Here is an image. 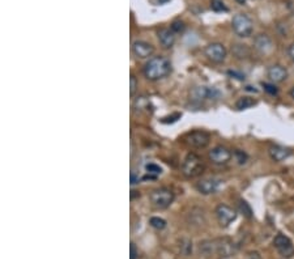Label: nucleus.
<instances>
[{"label":"nucleus","mask_w":294,"mask_h":259,"mask_svg":"<svg viewBox=\"0 0 294 259\" xmlns=\"http://www.w3.org/2000/svg\"><path fill=\"white\" fill-rule=\"evenodd\" d=\"M132 53L140 59H148L154 53V47L145 41H135L132 43Z\"/></svg>","instance_id":"obj_11"},{"label":"nucleus","mask_w":294,"mask_h":259,"mask_svg":"<svg viewBox=\"0 0 294 259\" xmlns=\"http://www.w3.org/2000/svg\"><path fill=\"white\" fill-rule=\"evenodd\" d=\"M149 224L154 229H158V231H162L164 228L166 227V221L161 217H157V216H154V217H150Z\"/></svg>","instance_id":"obj_21"},{"label":"nucleus","mask_w":294,"mask_h":259,"mask_svg":"<svg viewBox=\"0 0 294 259\" xmlns=\"http://www.w3.org/2000/svg\"><path fill=\"white\" fill-rule=\"evenodd\" d=\"M229 75L231 77H235L238 80H245V75L243 73H239L237 71H229Z\"/></svg>","instance_id":"obj_28"},{"label":"nucleus","mask_w":294,"mask_h":259,"mask_svg":"<svg viewBox=\"0 0 294 259\" xmlns=\"http://www.w3.org/2000/svg\"><path fill=\"white\" fill-rule=\"evenodd\" d=\"M214 94H218V92L213 88H207V86H196L191 93V98L193 101L202 102L204 100H210L213 98Z\"/></svg>","instance_id":"obj_14"},{"label":"nucleus","mask_w":294,"mask_h":259,"mask_svg":"<svg viewBox=\"0 0 294 259\" xmlns=\"http://www.w3.org/2000/svg\"><path fill=\"white\" fill-rule=\"evenodd\" d=\"M237 3H239V4H245L246 3V0H235Z\"/></svg>","instance_id":"obj_31"},{"label":"nucleus","mask_w":294,"mask_h":259,"mask_svg":"<svg viewBox=\"0 0 294 259\" xmlns=\"http://www.w3.org/2000/svg\"><path fill=\"white\" fill-rule=\"evenodd\" d=\"M255 105H256V101L251 97H241L235 102V108H237L238 110H246L249 109V108H251V106Z\"/></svg>","instance_id":"obj_17"},{"label":"nucleus","mask_w":294,"mask_h":259,"mask_svg":"<svg viewBox=\"0 0 294 259\" xmlns=\"http://www.w3.org/2000/svg\"><path fill=\"white\" fill-rule=\"evenodd\" d=\"M216 217H217L218 223L221 224L222 227H228L229 224H231L234 220L237 219V212L231 208V207L226 206V204H220L217 206L216 211Z\"/></svg>","instance_id":"obj_8"},{"label":"nucleus","mask_w":294,"mask_h":259,"mask_svg":"<svg viewBox=\"0 0 294 259\" xmlns=\"http://www.w3.org/2000/svg\"><path fill=\"white\" fill-rule=\"evenodd\" d=\"M235 157H237L239 164H245L247 160V154L245 152H242V151H235Z\"/></svg>","instance_id":"obj_26"},{"label":"nucleus","mask_w":294,"mask_h":259,"mask_svg":"<svg viewBox=\"0 0 294 259\" xmlns=\"http://www.w3.org/2000/svg\"><path fill=\"white\" fill-rule=\"evenodd\" d=\"M263 88H264L266 92H268L270 94H272V96L277 94V92H278L277 88H276L273 84H268V83H263Z\"/></svg>","instance_id":"obj_24"},{"label":"nucleus","mask_w":294,"mask_h":259,"mask_svg":"<svg viewBox=\"0 0 294 259\" xmlns=\"http://www.w3.org/2000/svg\"><path fill=\"white\" fill-rule=\"evenodd\" d=\"M221 186V181L217 178H206L196 183V190L203 195L214 194Z\"/></svg>","instance_id":"obj_10"},{"label":"nucleus","mask_w":294,"mask_h":259,"mask_svg":"<svg viewBox=\"0 0 294 259\" xmlns=\"http://www.w3.org/2000/svg\"><path fill=\"white\" fill-rule=\"evenodd\" d=\"M210 7H212V9H213V11H216V12L228 11V8H226L225 5H224V3H222V1H220V0H212V3H210Z\"/></svg>","instance_id":"obj_23"},{"label":"nucleus","mask_w":294,"mask_h":259,"mask_svg":"<svg viewBox=\"0 0 294 259\" xmlns=\"http://www.w3.org/2000/svg\"><path fill=\"white\" fill-rule=\"evenodd\" d=\"M290 96H292V98H293V100H294V86H293V88H292V90H290Z\"/></svg>","instance_id":"obj_32"},{"label":"nucleus","mask_w":294,"mask_h":259,"mask_svg":"<svg viewBox=\"0 0 294 259\" xmlns=\"http://www.w3.org/2000/svg\"><path fill=\"white\" fill-rule=\"evenodd\" d=\"M273 245L274 247L277 249V251L280 253L281 257L284 258H292L294 255V246L292 241H290L285 235H281L278 233L273 239Z\"/></svg>","instance_id":"obj_7"},{"label":"nucleus","mask_w":294,"mask_h":259,"mask_svg":"<svg viewBox=\"0 0 294 259\" xmlns=\"http://www.w3.org/2000/svg\"><path fill=\"white\" fill-rule=\"evenodd\" d=\"M145 169L149 173V178H156L157 175L161 174L162 172L161 168L158 165H156V164H148V165L145 166Z\"/></svg>","instance_id":"obj_19"},{"label":"nucleus","mask_w":294,"mask_h":259,"mask_svg":"<svg viewBox=\"0 0 294 259\" xmlns=\"http://www.w3.org/2000/svg\"><path fill=\"white\" fill-rule=\"evenodd\" d=\"M157 37L160 43L162 45V47L165 49H170L173 47L174 43H175V33L171 30V29L168 28H162L157 32Z\"/></svg>","instance_id":"obj_15"},{"label":"nucleus","mask_w":294,"mask_h":259,"mask_svg":"<svg viewBox=\"0 0 294 259\" xmlns=\"http://www.w3.org/2000/svg\"><path fill=\"white\" fill-rule=\"evenodd\" d=\"M171 71L170 62L164 57H153L147 62L143 68L144 76L150 81H157L168 76Z\"/></svg>","instance_id":"obj_1"},{"label":"nucleus","mask_w":294,"mask_h":259,"mask_svg":"<svg viewBox=\"0 0 294 259\" xmlns=\"http://www.w3.org/2000/svg\"><path fill=\"white\" fill-rule=\"evenodd\" d=\"M185 142L187 146L192 147V148H206L210 144V136L206 131H192L187 134Z\"/></svg>","instance_id":"obj_6"},{"label":"nucleus","mask_w":294,"mask_h":259,"mask_svg":"<svg viewBox=\"0 0 294 259\" xmlns=\"http://www.w3.org/2000/svg\"><path fill=\"white\" fill-rule=\"evenodd\" d=\"M267 76L272 83H282L288 79V71H286L285 67L280 65H271L267 71Z\"/></svg>","instance_id":"obj_13"},{"label":"nucleus","mask_w":294,"mask_h":259,"mask_svg":"<svg viewBox=\"0 0 294 259\" xmlns=\"http://www.w3.org/2000/svg\"><path fill=\"white\" fill-rule=\"evenodd\" d=\"M254 47L260 54L267 55V54H271L273 51V42L267 34H259V36L255 37Z\"/></svg>","instance_id":"obj_12"},{"label":"nucleus","mask_w":294,"mask_h":259,"mask_svg":"<svg viewBox=\"0 0 294 259\" xmlns=\"http://www.w3.org/2000/svg\"><path fill=\"white\" fill-rule=\"evenodd\" d=\"M288 55H289L290 59L294 62V43H292V45L288 47Z\"/></svg>","instance_id":"obj_29"},{"label":"nucleus","mask_w":294,"mask_h":259,"mask_svg":"<svg viewBox=\"0 0 294 259\" xmlns=\"http://www.w3.org/2000/svg\"><path fill=\"white\" fill-rule=\"evenodd\" d=\"M129 251H131V255H129V259H136L137 258V249L135 246V243H131V246H129Z\"/></svg>","instance_id":"obj_27"},{"label":"nucleus","mask_w":294,"mask_h":259,"mask_svg":"<svg viewBox=\"0 0 294 259\" xmlns=\"http://www.w3.org/2000/svg\"><path fill=\"white\" fill-rule=\"evenodd\" d=\"M290 154H292V151H290L289 148H285V147L274 146L270 148L271 158L276 162L284 161V160H286V158L289 157Z\"/></svg>","instance_id":"obj_16"},{"label":"nucleus","mask_w":294,"mask_h":259,"mask_svg":"<svg viewBox=\"0 0 294 259\" xmlns=\"http://www.w3.org/2000/svg\"><path fill=\"white\" fill-rule=\"evenodd\" d=\"M139 182V179H136V177H135V175H131V183H132V185H135V183H137Z\"/></svg>","instance_id":"obj_30"},{"label":"nucleus","mask_w":294,"mask_h":259,"mask_svg":"<svg viewBox=\"0 0 294 259\" xmlns=\"http://www.w3.org/2000/svg\"><path fill=\"white\" fill-rule=\"evenodd\" d=\"M238 208H239L241 214L243 215L245 217H247V219H252V216H254V214H252V208H251L250 204H249L246 200H239V203H238Z\"/></svg>","instance_id":"obj_18"},{"label":"nucleus","mask_w":294,"mask_h":259,"mask_svg":"<svg viewBox=\"0 0 294 259\" xmlns=\"http://www.w3.org/2000/svg\"><path fill=\"white\" fill-rule=\"evenodd\" d=\"M231 26H233V30L235 32V34L242 37V38L250 37L252 34V30H254L252 20L245 13L234 15L233 19H231Z\"/></svg>","instance_id":"obj_3"},{"label":"nucleus","mask_w":294,"mask_h":259,"mask_svg":"<svg viewBox=\"0 0 294 259\" xmlns=\"http://www.w3.org/2000/svg\"><path fill=\"white\" fill-rule=\"evenodd\" d=\"M204 54H206V57L210 62H213V63H222L226 59L228 51H226L225 46L222 45V43L213 42V43H210V45L206 46Z\"/></svg>","instance_id":"obj_5"},{"label":"nucleus","mask_w":294,"mask_h":259,"mask_svg":"<svg viewBox=\"0 0 294 259\" xmlns=\"http://www.w3.org/2000/svg\"><path fill=\"white\" fill-rule=\"evenodd\" d=\"M233 53L237 58H245L250 54V51L245 45H235L233 47Z\"/></svg>","instance_id":"obj_20"},{"label":"nucleus","mask_w":294,"mask_h":259,"mask_svg":"<svg viewBox=\"0 0 294 259\" xmlns=\"http://www.w3.org/2000/svg\"><path fill=\"white\" fill-rule=\"evenodd\" d=\"M174 198H175V195H174L173 191L166 189V187L156 189V190L152 191L149 195L152 204H153L156 208H160V210H165V208L171 206V203L174 202Z\"/></svg>","instance_id":"obj_4"},{"label":"nucleus","mask_w":294,"mask_h":259,"mask_svg":"<svg viewBox=\"0 0 294 259\" xmlns=\"http://www.w3.org/2000/svg\"><path fill=\"white\" fill-rule=\"evenodd\" d=\"M204 165H203L202 158L199 157L198 154L189 153L186 156L185 161L182 164V173L187 178H193L198 177L203 173Z\"/></svg>","instance_id":"obj_2"},{"label":"nucleus","mask_w":294,"mask_h":259,"mask_svg":"<svg viewBox=\"0 0 294 259\" xmlns=\"http://www.w3.org/2000/svg\"><path fill=\"white\" fill-rule=\"evenodd\" d=\"M136 88H137L136 77L133 76V75H131V77H129V93H131V96L135 94V92H136Z\"/></svg>","instance_id":"obj_25"},{"label":"nucleus","mask_w":294,"mask_h":259,"mask_svg":"<svg viewBox=\"0 0 294 259\" xmlns=\"http://www.w3.org/2000/svg\"><path fill=\"white\" fill-rule=\"evenodd\" d=\"M210 158L213 164L224 165V164H228L231 160V152L226 147L217 146L210 152Z\"/></svg>","instance_id":"obj_9"},{"label":"nucleus","mask_w":294,"mask_h":259,"mask_svg":"<svg viewBox=\"0 0 294 259\" xmlns=\"http://www.w3.org/2000/svg\"><path fill=\"white\" fill-rule=\"evenodd\" d=\"M170 29H171L174 33H182L186 29V25H185V22H183V21L175 20L173 24H171Z\"/></svg>","instance_id":"obj_22"}]
</instances>
